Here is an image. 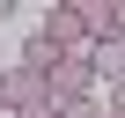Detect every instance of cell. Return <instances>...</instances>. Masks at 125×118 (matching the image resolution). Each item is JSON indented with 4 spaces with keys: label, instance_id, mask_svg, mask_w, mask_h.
<instances>
[{
    "label": "cell",
    "instance_id": "1",
    "mask_svg": "<svg viewBox=\"0 0 125 118\" xmlns=\"http://www.w3.org/2000/svg\"><path fill=\"white\" fill-rule=\"evenodd\" d=\"M37 37H44V44H59V52H74V59H88V37H81V15H74V0H52Z\"/></svg>",
    "mask_w": 125,
    "mask_h": 118
},
{
    "label": "cell",
    "instance_id": "2",
    "mask_svg": "<svg viewBox=\"0 0 125 118\" xmlns=\"http://www.w3.org/2000/svg\"><path fill=\"white\" fill-rule=\"evenodd\" d=\"M37 103H52L44 96V74H30V67H8V74H0V111H8V118H22Z\"/></svg>",
    "mask_w": 125,
    "mask_h": 118
},
{
    "label": "cell",
    "instance_id": "3",
    "mask_svg": "<svg viewBox=\"0 0 125 118\" xmlns=\"http://www.w3.org/2000/svg\"><path fill=\"white\" fill-rule=\"evenodd\" d=\"M88 67L96 81H125V44H88Z\"/></svg>",
    "mask_w": 125,
    "mask_h": 118
},
{
    "label": "cell",
    "instance_id": "4",
    "mask_svg": "<svg viewBox=\"0 0 125 118\" xmlns=\"http://www.w3.org/2000/svg\"><path fill=\"white\" fill-rule=\"evenodd\" d=\"M59 59H66V52H59V44H44V37H30V44H22V59H15V67H30V74H52Z\"/></svg>",
    "mask_w": 125,
    "mask_h": 118
},
{
    "label": "cell",
    "instance_id": "5",
    "mask_svg": "<svg viewBox=\"0 0 125 118\" xmlns=\"http://www.w3.org/2000/svg\"><path fill=\"white\" fill-rule=\"evenodd\" d=\"M103 118H125V81H110V111Z\"/></svg>",
    "mask_w": 125,
    "mask_h": 118
},
{
    "label": "cell",
    "instance_id": "6",
    "mask_svg": "<svg viewBox=\"0 0 125 118\" xmlns=\"http://www.w3.org/2000/svg\"><path fill=\"white\" fill-rule=\"evenodd\" d=\"M22 118H59V111H52V103H37V111H22Z\"/></svg>",
    "mask_w": 125,
    "mask_h": 118
}]
</instances>
